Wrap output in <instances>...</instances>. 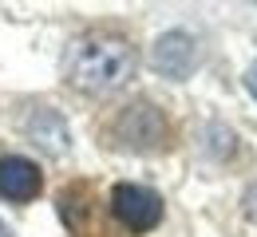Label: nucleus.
<instances>
[{"instance_id": "nucleus-5", "label": "nucleus", "mask_w": 257, "mask_h": 237, "mask_svg": "<svg viewBox=\"0 0 257 237\" xmlns=\"http://www.w3.org/2000/svg\"><path fill=\"white\" fill-rule=\"evenodd\" d=\"M40 190H44V174L32 158H20V154L0 158V198L4 202H32Z\"/></svg>"}, {"instance_id": "nucleus-1", "label": "nucleus", "mask_w": 257, "mask_h": 237, "mask_svg": "<svg viewBox=\"0 0 257 237\" xmlns=\"http://www.w3.org/2000/svg\"><path fill=\"white\" fill-rule=\"evenodd\" d=\"M64 75L75 91H87V95L119 91L135 75V48L123 36H79V40H71L64 56Z\"/></svg>"}, {"instance_id": "nucleus-7", "label": "nucleus", "mask_w": 257, "mask_h": 237, "mask_svg": "<svg viewBox=\"0 0 257 237\" xmlns=\"http://www.w3.org/2000/svg\"><path fill=\"white\" fill-rule=\"evenodd\" d=\"M245 87H249V95L257 99V64H253L249 71H245Z\"/></svg>"}, {"instance_id": "nucleus-4", "label": "nucleus", "mask_w": 257, "mask_h": 237, "mask_svg": "<svg viewBox=\"0 0 257 237\" xmlns=\"http://www.w3.org/2000/svg\"><path fill=\"white\" fill-rule=\"evenodd\" d=\"M151 64L166 79H186L198 68V44L186 32H166L155 44V52H151Z\"/></svg>"}, {"instance_id": "nucleus-2", "label": "nucleus", "mask_w": 257, "mask_h": 237, "mask_svg": "<svg viewBox=\"0 0 257 237\" xmlns=\"http://www.w3.org/2000/svg\"><path fill=\"white\" fill-rule=\"evenodd\" d=\"M111 213L127 225L131 233H147L162 221V198L147 186H135V182H119L111 190Z\"/></svg>"}, {"instance_id": "nucleus-8", "label": "nucleus", "mask_w": 257, "mask_h": 237, "mask_svg": "<svg viewBox=\"0 0 257 237\" xmlns=\"http://www.w3.org/2000/svg\"><path fill=\"white\" fill-rule=\"evenodd\" d=\"M0 237H12V233H8V225H4V221H0Z\"/></svg>"}, {"instance_id": "nucleus-6", "label": "nucleus", "mask_w": 257, "mask_h": 237, "mask_svg": "<svg viewBox=\"0 0 257 237\" xmlns=\"http://www.w3.org/2000/svg\"><path fill=\"white\" fill-rule=\"evenodd\" d=\"M28 135H32L40 146H48L52 154H64V150H67V127H64V119H60L56 111H48V107L32 115Z\"/></svg>"}, {"instance_id": "nucleus-3", "label": "nucleus", "mask_w": 257, "mask_h": 237, "mask_svg": "<svg viewBox=\"0 0 257 237\" xmlns=\"http://www.w3.org/2000/svg\"><path fill=\"white\" fill-rule=\"evenodd\" d=\"M119 135L135 150H155L166 138V119L159 115V107H151V103H131L127 115L119 119Z\"/></svg>"}]
</instances>
